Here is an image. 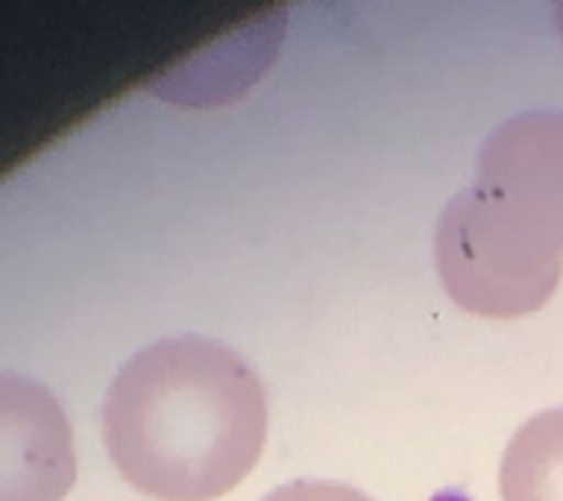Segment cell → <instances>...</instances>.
I'll list each match as a JSON object with an SVG mask.
<instances>
[{
  "label": "cell",
  "instance_id": "6da1fadb",
  "mask_svg": "<svg viewBox=\"0 0 563 501\" xmlns=\"http://www.w3.org/2000/svg\"><path fill=\"white\" fill-rule=\"evenodd\" d=\"M267 399L223 343L183 334L135 352L103 402L118 472L158 501H214L258 464Z\"/></svg>",
  "mask_w": 563,
  "mask_h": 501
},
{
  "label": "cell",
  "instance_id": "7a4b0ae2",
  "mask_svg": "<svg viewBox=\"0 0 563 501\" xmlns=\"http://www.w3.org/2000/svg\"><path fill=\"white\" fill-rule=\"evenodd\" d=\"M434 264L455 305L470 314H534L552 299L563 272V253L519 229L478 188L446 202L434 229Z\"/></svg>",
  "mask_w": 563,
  "mask_h": 501
},
{
  "label": "cell",
  "instance_id": "3957f363",
  "mask_svg": "<svg viewBox=\"0 0 563 501\" xmlns=\"http://www.w3.org/2000/svg\"><path fill=\"white\" fill-rule=\"evenodd\" d=\"M473 188L563 253V114L526 112L496 126L482 144Z\"/></svg>",
  "mask_w": 563,
  "mask_h": 501
},
{
  "label": "cell",
  "instance_id": "277c9868",
  "mask_svg": "<svg viewBox=\"0 0 563 501\" xmlns=\"http://www.w3.org/2000/svg\"><path fill=\"white\" fill-rule=\"evenodd\" d=\"M501 501H563V408L537 413L501 457Z\"/></svg>",
  "mask_w": 563,
  "mask_h": 501
},
{
  "label": "cell",
  "instance_id": "5b68a950",
  "mask_svg": "<svg viewBox=\"0 0 563 501\" xmlns=\"http://www.w3.org/2000/svg\"><path fill=\"white\" fill-rule=\"evenodd\" d=\"M262 501H369L364 492L338 481H290Z\"/></svg>",
  "mask_w": 563,
  "mask_h": 501
}]
</instances>
